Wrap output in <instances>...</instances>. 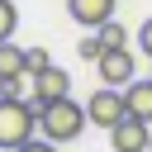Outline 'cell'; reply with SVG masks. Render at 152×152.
<instances>
[{"label": "cell", "mask_w": 152, "mask_h": 152, "mask_svg": "<svg viewBox=\"0 0 152 152\" xmlns=\"http://www.w3.org/2000/svg\"><path fill=\"white\" fill-rule=\"evenodd\" d=\"M147 152H152V138H147Z\"/></svg>", "instance_id": "cell-17"}, {"label": "cell", "mask_w": 152, "mask_h": 152, "mask_svg": "<svg viewBox=\"0 0 152 152\" xmlns=\"http://www.w3.org/2000/svg\"><path fill=\"white\" fill-rule=\"evenodd\" d=\"M133 43H138V52L152 62V19H142V28H138V38H133Z\"/></svg>", "instance_id": "cell-15"}, {"label": "cell", "mask_w": 152, "mask_h": 152, "mask_svg": "<svg viewBox=\"0 0 152 152\" xmlns=\"http://www.w3.org/2000/svg\"><path fill=\"white\" fill-rule=\"evenodd\" d=\"M14 28H19V10L14 0H0V43H14Z\"/></svg>", "instance_id": "cell-12"}, {"label": "cell", "mask_w": 152, "mask_h": 152, "mask_svg": "<svg viewBox=\"0 0 152 152\" xmlns=\"http://www.w3.org/2000/svg\"><path fill=\"white\" fill-rule=\"evenodd\" d=\"M95 76H100V86H109V90H128L138 76H133V52L128 48H119V52H104L100 62H95Z\"/></svg>", "instance_id": "cell-4"}, {"label": "cell", "mask_w": 152, "mask_h": 152, "mask_svg": "<svg viewBox=\"0 0 152 152\" xmlns=\"http://www.w3.org/2000/svg\"><path fill=\"white\" fill-rule=\"evenodd\" d=\"M76 52H81L86 62H100V57H104V48H100V38H95V33H90V38H81V43H76Z\"/></svg>", "instance_id": "cell-14"}, {"label": "cell", "mask_w": 152, "mask_h": 152, "mask_svg": "<svg viewBox=\"0 0 152 152\" xmlns=\"http://www.w3.org/2000/svg\"><path fill=\"white\" fill-rule=\"evenodd\" d=\"M0 76H28V71H24V48H19V43H0Z\"/></svg>", "instance_id": "cell-10"}, {"label": "cell", "mask_w": 152, "mask_h": 152, "mask_svg": "<svg viewBox=\"0 0 152 152\" xmlns=\"http://www.w3.org/2000/svg\"><path fill=\"white\" fill-rule=\"evenodd\" d=\"M86 119L95 124V128H114V124H124L128 119V104H124V90H109V86H100V90H90V100H86Z\"/></svg>", "instance_id": "cell-3"}, {"label": "cell", "mask_w": 152, "mask_h": 152, "mask_svg": "<svg viewBox=\"0 0 152 152\" xmlns=\"http://www.w3.org/2000/svg\"><path fill=\"white\" fill-rule=\"evenodd\" d=\"M124 104H128V119L152 124V81H147V76H138V81L124 90Z\"/></svg>", "instance_id": "cell-8"}, {"label": "cell", "mask_w": 152, "mask_h": 152, "mask_svg": "<svg viewBox=\"0 0 152 152\" xmlns=\"http://www.w3.org/2000/svg\"><path fill=\"white\" fill-rule=\"evenodd\" d=\"M48 66H52V57H48L43 48H24V71H28V76H38V71H48Z\"/></svg>", "instance_id": "cell-13"}, {"label": "cell", "mask_w": 152, "mask_h": 152, "mask_svg": "<svg viewBox=\"0 0 152 152\" xmlns=\"http://www.w3.org/2000/svg\"><path fill=\"white\" fill-rule=\"evenodd\" d=\"M33 95V76H0V100H28Z\"/></svg>", "instance_id": "cell-11"}, {"label": "cell", "mask_w": 152, "mask_h": 152, "mask_svg": "<svg viewBox=\"0 0 152 152\" xmlns=\"http://www.w3.org/2000/svg\"><path fill=\"white\" fill-rule=\"evenodd\" d=\"M147 138H152V124H142V119H124V124L109 128L114 152H147Z\"/></svg>", "instance_id": "cell-6"}, {"label": "cell", "mask_w": 152, "mask_h": 152, "mask_svg": "<svg viewBox=\"0 0 152 152\" xmlns=\"http://www.w3.org/2000/svg\"><path fill=\"white\" fill-rule=\"evenodd\" d=\"M38 133V104L33 100H0V147L19 152Z\"/></svg>", "instance_id": "cell-2"}, {"label": "cell", "mask_w": 152, "mask_h": 152, "mask_svg": "<svg viewBox=\"0 0 152 152\" xmlns=\"http://www.w3.org/2000/svg\"><path fill=\"white\" fill-rule=\"evenodd\" d=\"M66 95H71V76H66L62 66H48V71L33 76V95H28V100H33L38 109H43V104H57V100H66Z\"/></svg>", "instance_id": "cell-5"}, {"label": "cell", "mask_w": 152, "mask_h": 152, "mask_svg": "<svg viewBox=\"0 0 152 152\" xmlns=\"http://www.w3.org/2000/svg\"><path fill=\"white\" fill-rule=\"evenodd\" d=\"M147 81H152V71H147Z\"/></svg>", "instance_id": "cell-18"}, {"label": "cell", "mask_w": 152, "mask_h": 152, "mask_svg": "<svg viewBox=\"0 0 152 152\" xmlns=\"http://www.w3.org/2000/svg\"><path fill=\"white\" fill-rule=\"evenodd\" d=\"M86 104H76L71 95L66 100H57V104H43L38 109V133L52 142V147H62V142H76L81 133H86Z\"/></svg>", "instance_id": "cell-1"}, {"label": "cell", "mask_w": 152, "mask_h": 152, "mask_svg": "<svg viewBox=\"0 0 152 152\" xmlns=\"http://www.w3.org/2000/svg\"><path fill=\"white\" fill-rule=\"evenodd\" d=\"M19 152H57V147H52V142H48V138H28V142H24V147H19Z\"/></svg>", "instance_id": "cell-16"}, {"label": "cell", "mask_w": 152, "mask_h": 152, "mask_svg": "<svg viewBox=\"0 0 152 152\" xmlns=\"http://www.w3.org/2000/svg\"><path fill=\"white\" fill-rule=\"evenodd\" d=\"M114 5H119V0H66V14H71L81 28H90V33H95L100 24H109V19H114Z\"/></svg>", "instance_id": "cell-7"}, {"label": "cell", "mask_w": 152, "mask_h": 152, "mask_svg": "<svg viewBox=\"0 0 152 152\" xmlns=\"http://www.w3.org/2000/svg\"><path fill=\"white\" fill-rule=\"evenodd\" d=\"M95 38H100V48H104V52L128 48V28H124V24H114V19H109V24H100V28H95Z\"/></svg>", "instance_id": "cell-9"}]
</instances>
